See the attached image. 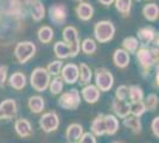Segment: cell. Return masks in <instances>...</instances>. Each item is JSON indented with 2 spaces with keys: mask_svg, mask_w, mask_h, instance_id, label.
Segmentation results:
<instances>
[{
  "mask_svg": "<svg viewBox=\"0 0 159 143\" xmlns=\"http://www.w3.org/2000/svg\"><path fill=\"white\" fill-rule=\"evenodd\" d=\"M63 38L64 42L69 45L71 50V57H76L81 50V43H80L79 32L74 26H66L63 30Z\"/></svg>",
  "mask_w": 159,
  "mask_h": 143,
  "instance_id": "5",
  "label": "cell"
},
{
  "mask_svg": "<svg viewBox=\"0 0 159 143\" xmlns=\"http://www.w3.org/2000/svg\"><path fill=\"white\" fill-rule=\"evenodd\" d=\"M83 126L79 123H73L70 124L66 130V137L69 143L80 142L81 137L83 136Z\"/></svg>",
  "mask_w": 159,
  "mask_h": 143,
  "instance_id": "15",
  "label": "cell"
},
{
  "mask_svg": "<svg viewBox=\"0 0 159 143\" xmlns=\"http://www.w3.org/2000/svg\"><path fill=\"white\" fill-rule=\"evenodd\" d=\"M14 131L21 138H27L33 135L32 125L26 118H18L14 122Z\"/></svg>",
  "mask_w": 159,
  "mask_h": 143,
  "instance_id": "12",
  "label": "cell"
},
{
  "mask_svg": "<svg viewBox=\"0 0 159 143\" xmlns=\"http://www.w3.org/2000/svg\"><path fill=\"white\" fill-rule=\"evenodd\" d=\"M66 14H68L66 7L63 4H55V5H51V7L49 8V17L57 25L64 23Z\"/></svg>",
  "mask_w": 159,
  "mask_h": 143,
  "instance_id": "11",
  "label": "cell"
},
{
  "mask_svg": "<svg viewBox=\"0 0 159 143\" xmlns=\"http://www.w3.org/2000/svg\"><path fill=\"white\" fill-rule=\"evenodd\" d=\"M58 105L62 109L66 110H76L81 102V94L76 88L69 89L62 93L58 98Z\"/></svg>",
  "mask_w": 159,
  "mask_h": 143,
  "instance_id": "4",
  "label": "cell"
},
{
  "mask_svg": "<svg viewBox=\"0 0 159 143\" xmlns=\"http://www.w3.org/2000/svg\"><path fill=\"white\" fill-rule=\"evenodd\" d=\"M114 34H115V26L109 21H100L94 26L95 38L100 43H107L112 41Z\"/></svg>",
  "mask_w": 159,
  "mask_h": 143,
  "instance_id": "3",
  "label": "cell"
},
{
  "mask_svg": "<svg viewBox=\"0 0 159 143\" xmlns=\"http://www.w3.org/2000/svg\"><path fill=\"white\" fill-rule=\"evenodd\" d=\"M79 143H98V142H96V138H95L94 134H92V132H84L83 136L81 137Z\"/></svg>",
  "mask_w": 159,
  "mask_h": 143,
  "instance_id": "38",
  "label": "cell"
},
{
  "mask_svg": "<svg viewBox=\"0 0 159 143\" xmlns=\"http://www.w3.org/2000/svg\"><path fill=\"white\" fill-rule=\"evenodd\" d=\"M128 97H129L131 104L143 102L144 100V91L138 85H132L128 87Z\"/></svg>",
  "mask_w": 159,
  "mask_h": 143,
  "instance_id": "27",
  "label": "cell"
},
{
  "mask_svg": "<svg viewBox=\"0 0 159 143\" xmlns=\"http://www.w3.org/2000/svg\"><path fill=\"white\" fill-rule=\"evenodd\" d=\"M17 115V102L14 99H5L0 102V121L11 119Z\"/></svg>",
  "mask_w": 159,
  "mask_h": 143,
  "instance_id": "9",
  "label": "cell"
},
{
  "mask_svg": "<svg viewBox=\"0 0 159 143\" xmlns=\"http://www.w3.org/2000/svg\"><path fill=\"white\" fill-rule=\"evenodd\" d=\"M128 95V87L126 85H121L115 91V98L119 100H126Z\"/></svg>",
  "mask_w": 159,
  "mask_h": 143,
  "instance_id": "37",
  "label": "cell"
},
{
  "mask_svg": "<svg viewBox=\"0 0 159 143\" xmlns=\"http://www.w3.org/2000/svg\"><path fill=\"white\" fill-rule=\"evenodd\" d=\"M31 13H32L33 21H39L40 19L44 18V16H45V8H44V5L40 2L39 0H36L32 4Z\"/></svg>",
  "mask_w": 159,
  "mask_h": 143,
  "instance_id": "29",
  "label": "cell"
},
{
  "mask_svg": "<svg viewBox=\"0 0 159 143\" xmlns=\"http://www.w3.org/2000/svg\"><path fill=\"white\" fill-rule=\"evenodd\" d=\"M8 83H10V86L12 88L20 91V89H23L26 86V76H25V74H23L21 72H16V73H13L10 76Z\"/></svg>",
  "mask_w": 159,
  "mask_h": 143,
  "instance_id": "21",
  "label": "cell"
},
{
  "mask_svg": "<svg viewBox=\"0 0 159 143\" xmlns=\"http://www.w3.org/2000/svg\"><path fill=\"white\" fill-rule=\"evenodd\" d=\"M92 78H93V72L90 67L86 64V63H81L80 64V85H83L87 86L89 85V82L92 81Z\"/></svg>",
  "mask_w": 159,
  "mask_h": 143,
  "instance_id": "24",
  "label": "cell"
},
{
  "mask_svg": "<svg viewBox=\"0 0 159 143\" xmlns=\"http://www.w3.org/2000/svg\"><path fill=\"white\" fill-rule=\"evenodd\" d=\"M137 60L139 62V66L140 68H141V72H143L144 76L150 74V70H151V68L154 64L157 66V62H156L154 55H153L152 48H139L138 51H137Z\"/></svg>",
  "mask_w": 159,
  "mask_h": 143,
  "instance_id": "2",
  "label": "cell"
},
{
  "mask_svg": "<svg viewBox=\"0 0 159 143\" xmlns=\"http://www.w3.org/2000/svg\"><path fill=\"white\" fill-rule=\"evenodd\" d=\"M90 131L95 136H103L106 135V124H105V115L100 113L93 119L90 124Z\"/></svg>",
  "mask_w": 159,
  "mask_h": 143,
  "instance_id": "17",
  "label": "cell"
},
{
  "mask_svg": "<svg viewBox=\"0 0 159 143\" xmlns=\"http://www.w3.org/2000/svg\"><path fill=\"white\" fill-rule=\"evenodd\" d=\"M133 0H115V8L124 17H127L131 13Z\"/></svg>",
  "mask_w": 159,
  "mask_h": 143,
  "instance_id": "30",
  "label": "cell"
},
{
  "mask_svg": "<svg viewBox=\"0 0 159 143\" xmlns=\"http://www.w3.org/2000/svg\"><path fill=\"white\" fill-rule=\"evenodd\" d=\"M143 14L147 21H154L158 19L159 17V6L157 4H147L143 7Z\"/></svg>",
  "mask_w": 159,
  "mask_h": 143,
  "instance_id": "23",
  "label": "cell"
},
{
  "mask_svg": "<svg viewBox=\"0 0 159 143\" xmlns=\"http://www.w3.org/2000/svg\"><path fill=\"white\" fill-rule=\"evenodd\" d=\"M114 143H121V142H114Z\"/></svg>",
  "mask_w": 159,
  "mask_h": 143,
  "instance_id": "45",
  "label": "cell"
},
{
  "mask_svg": "<svg viewBox=\"0 0 159 143\" xmlns=\"http://www.w3.org/2000/svg\"><path fill=\"white\" fill-rule=\"evenodd\" d=\"M154 37H156V30L152 26H145L138 30V40L144 47L153 43Z\"/></svg>",
  "mask_w": 159,
  "mask_h": 143,
  "instance_id": "16",
  "label": "cell"
},
{
  "mask_svg": "<svg viewBox=\"0 0 159 143\" xmlns=\"http://www.w3.org/2000/svg\"><path fill=\"white\" fill-rule=\"evenodd\" d=\"M62 67H63V62L60 61V60H57V61H52L50 62L49 64H48V72H49V74L50 75H53V76H58V74L61 73V70H62Z\"/></svg>",
  "mask_w": 159,
  "mask_h": 143,
  "instance_id": "36",
  "label": "cell"
},
{
  "mask_svg": "<svg viewBox=\"0 0 159 143\" xmlns=\"http://www.w3.org/2000/svg\"><path fill=\"white\" fill-rule=\"evenodd\" d=\"M53 51H55L56 56L58 59H62V60L71 56V50H70V48H69V45L66 44V42H57V43H55Z\"/></svg>",
  "mask_w": 159,
  "mask_h": 143,
  "instance_id": "25",
  "label": "cell"
},
{
  "mask_svg": "<svg viewBox=\"0 0 159 143\" xmlns=\"http://www.w3.org/2000/svg\"><path fill=\"white\" fill-rule=\"evenodd\" d=\"M100 4H102V5H105V6H109V5H112L113 2H115V0H99Z\"/></svg>",
  "mask_w": 159,
  "mask_h": 143,
  "instance_id": "41",
  "label": "cell"
},
{
  "mask_svg": "<svg viewBox=\"0 0 159 143\" xmlns=\"http://www.w3.org/2000/svg\"><path fill=\"white\" fill-rule=\"evenodd\" d=\"M38 124H39V128L44 132L50 134V132H53V131L58 129L60 117L55 111H49V112H45V113L42 115V117L38 121Z\"/></svg>",
  "mask_w": 159,
  "mask_h": 143,
  "instance_id": "6",
  "label": "cell"
},
{
  "mask_svg": "<svg viewBox=\"0 0 159 143\" xmlns=\"http://www.w3.org/2000/svg\"><path fill=\"white\" fill-rule=\"evenodd\" d=\"M124 125L131 129L134 132V134H140L141 132V122L138 117H134V116H128L127 118L124 119Z\"/></svg>",
  "mask_w": 159,
  "mask_h": 143,
  "instance_id": "28",
  "label": "cell"
},
{
  "mask_svg": "<svg viewBox=\"0 0 159 143\" xmlns=\"http://www.w3.org/2000/svg\"><path fill=\"white\" fill-rule=\"evenodd\" d=\"M144 102H145L146 109L148 110V111H154V110L157 109L158 102H159L158 95L156 94V93H151V94L147 95V98L145 99Z\"/></svg>",
  "mask_w": 159,
  "mask_h": 143,
  "instance_id": "35",
  "label": "cell"
},
{
  "mask_svg": "<svg viewBox=\"0 0 159 143\" xmlns=\"http://www.w3.org/2000/svg\"><path fill=\"white\" fill-rule=\"evenodd\" d=\"M153 44H154V47L159 49V32H156V37H154Z\"/></svg>",
  "mask_w": 159,
  "mask_h": 143,
  "instance_id": "43",
  "label": "cell"
},
{
  "mask_svg": "<svg viewBox=\"0 0 159 143\" xmlns=\"http://www.w3.org/2000/svg\"><path fill=\"white\" fill-rule=\"evenodd\" d=\"M27 106H29V109L31 110L32 113H42L44 107H45V102H44L43 97H40V95H32V97L29 98Z\"/></svg>",
  "mask_w": 159,
  "mask_h": 143,
  "instance_id": "20",
  "label": "cell"
},
{
  "mask_svg": "<svg viewBox=\"0 0 159 143\" xmlns=\"http://www.w3.org/2000/svg\"><path fill=\"white\" fill-rule=\"evenodd\" d=\"M112 110L118 117L125 119L131 113V102H127L126 100H119V99L114 98L112 102Z\"/></svg>",
  "mask_w": 159,
  "mask_h": 143,
  "instance_id": "13",
  "label": "cell"
},
{
  "mask_svg": "<svg viewBox=\"0 0 159 143\" xmlns=\"http://www.w3.org/2000/svg\"><path fill=\"white\" fill-rule=\"evenodd\" d=\"M36 53V45L32 42H19L16 49H14V55L16 59L18 60L19 63H25L27 62Z\"/></svg>",
  "mask_w": 159,
  "mask_h": 143,
  "instance_id": "8",
  "label": "cell"
},
{
  "mask_svg": "<svg viewBox=\"0 0 159 143\" xmlns=\"http://www.w3.org/2000/svg\"><path fill=\"white\" fill-rule=\"evenodd\" d=\"M63 81H64V80H63V78H62V76H55V78H53L52 81L50 82V86H49L51 94L58 95V94L62 93L63 87H64V82Z\"/></svg>",
  "mask_w": 159,
  "mask_h": 143,
  "instance_id": "31",
  "label": "cell"
},
{
  "mask_svg": "<svg viewBox=\"0 0 159 143\" xmlns=\"http://www.w3.org/2000/svg\"><path fill=\"white\" fill-rule=\"evenodd\" d=\"M105 124H106V135H114L119 130V119L114 115H105Z\"/></svg>",
  "mask_w": 159,
  "mask_h": 143,
  "instance_id": "22",
  "label": "cell"
},
{
  "mask_svg": "<svg viewBox=\"0 0 159 143\" xmlns=\"http://www.w3.org/2000/svg\"><path fill=\"white\" fill-rule=\"evenodd\" d=\"M139 44L140 42L137 37H133V36H129V37H126L124 41H122V47L124 49L128 51L129 54H137L138 49H139Z\"/></svg>",
  "mask_w": 159,
  "mask_h": 143,
  "instance_id": "26",
  "label": "cell"
},
{
  "mask_svg": "<svg viewBox=\"0 0 159 143\" xmlns=\"http://www.w3.org/2000/svg\"><path fill=\"white\" fill-rule=\"evenodd\" d=\"M7 80V67L0 66V87L5 86V82Z\"/></svg>",
  "mask_w": 159,
  "mask_h": 143,
  "instance_id": "39",
  "label": "cell"
},
{
  "mask_svg": "<svg viewBox=\"0 0 159 143\" xmlns=\"http://www.w3.org/2000/svg\"><path fill=\"white\" fill-rule=\"evenodd\" d=\"M53 38V30L50 26H42L38 30V40L42 43H50Z\"/></svg>",
  "mask_w": 159,
  "mask_h": 143,
  "instance_id": "32",
  "label": "cell"
},
{
  "mask_svg": "<svg viewBox=\"0 0 159 143\" xmlns=\"http://www.w3.org/2000/svg\"><path fill=\"white\" fill-rule=\"evenodd\" d=\"M76 11V14L79 17L81 21H89L93 18V14H94V7L89 4V2H80L77 7L75 8Z\"/></svg>",
  "mask_w": 159,
  "mask_h": 143,
  "instance_id": "19",
  "label": "cell"
},
{
  "mask_svg": "<svg viewBox=\"0 0 159 143\" xmlns=\"http://www.w3.org/2000/svg\"><path fill=\"white\" fill-rule=\"evenodd\" d=\"M62 78L69 85L77 82L80 80V67H77L75 63L66 64L62 69Z\"/></svg>",
  "mask_w": 159,
  "mask_h": 143,
  "instance_id": "10",
  "label": "cell"
},
{
  "mask_svg": "<svg viewBox=\"0 0 159 143\" xmlns=\"http://www.w3.org/2000/svg\"><path fill=\"white\" fill-rule=\"evenodd\" d=\"M50 76L47 68H43V67H37L32 70L31 76H30V82H31V86L33 87L34 91L37 92H43L50 86Z\"/></svg>",
  "mask_w": 159,
  "mask_h": 143,
  "instance_id": "1",
  "label": "cell"
},
{
  "mask_svg": "<svg viewBox=\"0 0 159 143\" xmlns=\"http://www.w3.org/2000/svg\"><path fill=\"white\" fill-rule=\"evenodd\" d=\"M129 53L126 51L124 48L122 49H116L113 54V62L116 67L119 68H126L129 63Z\"/></svg>",
  "mask_w": 159,
  "mask_h": 143,
  "instance_id": "18",
  "label": "cell"
},
{
  "mask_svg": "<svg viewBox=\"0 0 159 143\" xmlns=\"http://www.w3.org/2000/svg\"><path fill=\"white\" fill-rule=\"evenodd\" d=\"M151 128H152V132L154 136H157L159 138V116L154 117L151 124Z\"/></svg>",
  "mask_w": 159,
  "mask_h": 143,
  "instance_id": "40",
  "label": "cell"
},
{
  "mask_svg": "<svg viewBox=\"0 0 159 143\" xmlns=\"http://www.w3.org/2000/svg\"><path fill=\"white\" fill-rule=\"evenodd\" d=\"M114 76L107 68H98L95 70V85L102 92H108L113 87Z\"/></svg>",
  "mask_w": 159,
  "mask_h": 143,
  "instance_id": "7",
  "label": "cell"
},
{
  "mask_svg": "<svg viewBox=\"0 0 159 143\" xmlns=\"http://www.w3.org/2000/svg\"><path fill=\"white\" fill-rule=\"evenodd\" d=\"M156 83L159 87V64L156 66Z\"/></svg>",
  "mask_w": 159,
  "mask_h": 143,
  "instance_id": "42",
  "label": "cell"
},
{
  "mask_svg": "<svg viewBox=\"0 0 159 143\" xmlns=\"http://www.w3.org/2000/svg\"><path fill=\"white\" fill-rule=\"evenodd\" d=\"M81 49L84 54L92 55L96 51V43L93 38H86V40H83L82 44H81Z\"/></svg>",
  "mask_w": 159,
  "mask_h": 143,
  "instance_id": "33",
  "label": "cell"
},
{
  "mask_svg": "<svg viewBox=\"0 0 159 143\" xmlns=\"http://www.w3.org/2000/svg\"><path fill=\"white\" fill-rule=\"evenodd\" d=\"M81 94L83 100L88 104H95L100 99V89L98 88L96 85H87L84 86L82 91H81Z\"/></svg>",
  "mask_w": 159,
  "mask_h": 143,
  "instance_id": "14",
  "label": "cell"
},
{
  "mask_svg": "<svg viewBox=\"0 0 159 143\" xmlns=\"http://www.w3.org/2000/svg\"><path fill=\"white\" fill-rule=\"evenodd\" d=\"M68 143H69V142H68ZM74 143H79V142H74Z\"/></svg>",
  "mask_w": 159,
  "mask_h": 143,
  "instance_id": "46",
  "label": "cell"
},
{
  "mask_svg": "<svg viewBox=\"0 0 159 143\" xmlns=\"http://www.w3.org/2000/svg\"><path fill=\"white\" fill-rule=\"evenodd\" d=\"M76 1H80V2H82V1H83V0H76Z\"/></svg>",
  "mask_w": 159,
  "mask_h": 143,
  "instance_id": "44",
  "label": "cell"
},
{
  "mask_svg": "<svg viewBox=\"0 0 159 143\" xmlns=\"http://www.w3.org/2000/svg\"><path fill=\"white\" fill-rule=\"evenodd\" d=\"M146 106H145V102H133L131 104V113L132 116L134 117H138L139 118L140 116H143L145 113L146 111Z\"/></svg>",
  "mask_w": 159,
  "mask_h": 143,
  "instance_id": "34",
  "label": "cell"
}]
</instances>
